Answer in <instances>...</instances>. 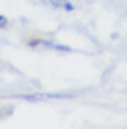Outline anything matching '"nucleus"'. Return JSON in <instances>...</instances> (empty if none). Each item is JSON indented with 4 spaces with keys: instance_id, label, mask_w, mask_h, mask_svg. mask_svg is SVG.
<instances>
[{
    "instance_id": "2",
    "label": "nucleus",
    "mask_w": 127,
    "mask_h": 129,
    "mask_svg": "<svg viewBox=\"0 0 127 129\" xmlns=\"http://www.w3.org/2000/svg\"><path fill=\"white\" fill-rule=\"evenodd\" d=\"M4 26H8V19L4 15H0V28H4Z\"/></svg>"
},
{
    "instance_id": "1",
    "label": "nucleus",
    "mask_w": 127,
    "mask_h": 129,
    "mask_svg": "<svg viewBox=\"0 0 127 129\" xmlns=\"http://www.w3.org/2000/svg\"><path fill=\"white\" fill-rule=\"evenodd\" d=\"M45 2H49V4H52V6H56V8H64V10H67V11L75 10V6H73L71 2H67V0H45Z\"/></svg>"
}]
</instances>
